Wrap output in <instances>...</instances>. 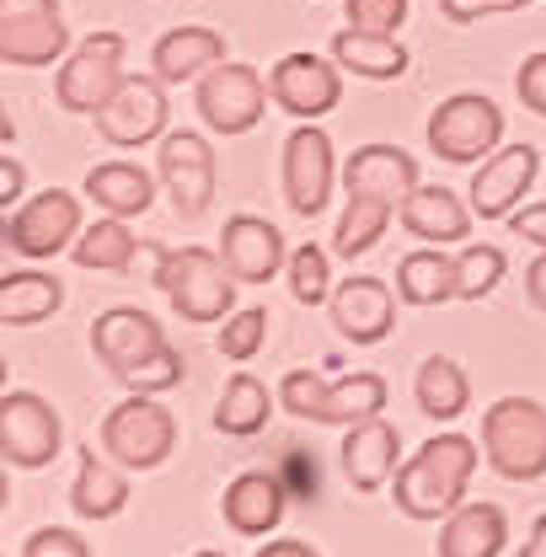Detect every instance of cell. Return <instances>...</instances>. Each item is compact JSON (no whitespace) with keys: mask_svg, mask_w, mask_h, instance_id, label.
Returning <instances> with one entry per match:
<instances>
[{"mask_svg":"<svg viewBox=\"0 0 546 557\" xmlns=\"http://www.w3.org/2000/svg\"><path fill=\"white\" fill-rule=\"evenodd\" d=\"M477 440L467 434H434L418 445V456H408L392 478V504L408 520H450L467 504V487L477 472Z\"/></svg>","mask_w":546,"mask_h":557,"instance_id":"1","label":"cell"},{"mask_svg":"<svg viewBox=\"0 0 546 557\" xmlns=\"http://www.w3.org/2000/svg\"><path fill=\"white\" fill-rule=\"evenodd\" d=\"M156 289L194 327H214L236 311V278L220 247H156Z\"/></svg>","mask_w":546,"mask_h":557,"instance_id":"2","label":"cell"},{"mask_svg":"<svg viewBox=\"0 0 546 557\" xmlns=\"http://www.w3.org/2000/svg\"><path fill=\"white\" fill-rule=\"evenodd\" d=\"M278 408L289 418H311V423H364V418L386 413V381L375 370H353L343 381H322L317 370H289L278 381Z\"/></svg>","mask_w":546,"mask_h":557,"instance_id":"3","label":"cell"},{"mask_svg":"<svg viewBox=\"0 0 546 557\" xmlns=\"http://www.w3.org/2000/svg\"><path fill=\"white\" fill-rule=\"evenodd\" d=\"M482 456L509 483L546 478V408L536 397H498L482 413Z\"/></svg>","mask_w":546,"mask_h":557,"instance_id":"4","label":"cell"},{"mask_svg":"<svg viewBox=\"0 0 546 557\" xmlns=\"http://www.w3.org/2000/svg\"><path fill=\"white\" fill-rule=\"evenodd\" d=\"M124 33H91V38H80L75 49L65 54V65L54 70V97H60V108L65 113H102L108 102H113V91L129 81V70H124Z\"/></svg>","mask_w":546,"mask_h":557,"instance_id":"5","label":"cell"},{"mask_svg":"<svg viewBox=\"0 0 546 557\" xmlns=\"http://www.w3.org/2000/svg\"><path fill=\"white\" fill-rule=\"evenodd\" d=\"M429 150L450 166H472V161H487L498 145H504V113L493 97L482 91H456L445 97L434 113H429Z\"/></svg>","mask_w":546,"mask_h":557,"instance_id":"6","label":"cell"},{"mask_svg":"<svg viewBox=\"0 0 546 557\" xmlns=\"http://www.w3.org/2000/svg\"><path fill=\"white\" fill-rule=\"evenodd\" d=\"M102 450L124 472H156L177 450V418H172V408H161L156 397L129 392L113 413L102 418Z\"/></svg>","mask_w":546,"mask_h":557,"instance_id":"7","label":"cell"},{"mask_svg":"<svg viewBox=\"0 0 546 557\" xmlns=\"http://www.w3.org/2000/svg\"><path fill=\"white\" fill-rule=\"evenodd\" d=\"M70 27L60 0H0V60L5 70L65 65Z\"/></svg>","mask_w":546,"mask_h":557,"instance_id":"8","label":"cell"},{"mask_svg":"<svg viewBox=\"0 0 546 557\" xmlns=\"http://www.w3.org/2000/svg\"><path fill=\"white\" fill-rule=\"evenodd\" d=\"M80 231H86L80 225V199L70 188H44V194L22 199L16 214L5 209V247L22 252V258H33V263L70 252Z\"/></svg>","mask_w":546,"mask_h":557,"instance_id":"9","label":"cell"},{"mask_svg":"<svg viewBox=\"0 0 546 557\" xmlns=\"http://www.w3.org/2000/svg\"><path fill=\"white\" fill-rule=\"evenodd\" d=\"M269 102H273L269 81L252 65H236V60L214 65L204 81H199V91H194V108H199L204 129H214V135H225V139L258 129L263 113H269Z\"/></svg>","mask_w":546,"mask_h":557,"instance_id":"10","label":"cell"},{"mask_svg":"<svg viewBox=\"0 0 546 557\" xmlns=\"http://www.w3.org/2000/svg\"><path fill=\"white\" fill-rule=\"evenodd\" d=\"M65 445V423L60 408L38 392H5L0 397V456L16 472H38L60 456Z\"/></svg>","mask_w":546,"mask_h":557,"instance_id":"11","label":"cell"},{"mask_svg":"<svg viewBox=\"0 0 546 557\" xmlns=\"http://www.w3.org/2000/svg\"><path fill=\"white\" fill-rule=\"evenodd\" d=\"M269 97L295 124H317L322 113H333L343 102V65L311 54V49H295L269 70Z\"/></svg>","mask_w":546,"mask_h":557,"instance_id":"12","label":"cell"},{"mask_svg":"<svg viewBox=\"0 0 546 557\" xmlns=\"http://www.w3.org/2000/svg\"><path fill=\"white\" fill-rule=\"evenodd\" d=\"M338 183V150L327 129L317 124H295V135L284 139V205L300 220H317Z\"/></svg>","mask_w":546,"mask_h":557,"instance_id":"13","label":"cell"},{"mask_svg":"<svg viewBox=\"0 0 546 557\" xmlns=\"http://www.w3.org/2000/svg\"><path fill=\"white\" fill-rule=\"evenodd\" d=\"M166 119H172L166 81L161 75H129L113 91V102L97 113V135L108 139L113 150H139L150 139H166Z\"/></svg>","mask_w":546,"mask_h":557,"instance_id":"14","label":"cell"},{"mask_svg":"<svg viewBox=\"0 0 546 557\" xmlns=\"http://www.w3.org/2000/svg\"><path fill=\"white\" fill-rule=\"evenodd\" d=\"M156 177L166 188V199L177 209V220H199L214 199V150L194 129H172L156 150Z\"/></svg>","mask_w":546,"mask_h":557,"instance_id":"15","label":"cell"},{"mask_svg":"<svg viewBox=\"0 0 546 557\" xmlns=\"http://www.w3.org/2000/svg\"><path fill=\"white\" fill-rule=\"evenodd\" d=\"M397 300H402V295H397L386 278L353 274L333 289L327 317H333L343 344L370 348V344H381V338H392V327H397Z\"/></svg>","mask_w":546,"mask_h":557,"instance_id":"16","label":"cell"},{"mask_svg":"<svg viewBox=\"0 0 546 557\" xmlns=\"http://www.w3.org/2000/svg\"><path fill=\"white\" fill-rule=\"evenodd\" d=\"M536 172H542V150L536 145H498L472 172V188H467L472 214L477 220H509L514 209L525 205Z\"/></svg>","mask_w":546,"mask_h":557,"instance_id":"17","label":"cell"},{"mask_svg":"<svg viewBox=\"0 0 546 557\" xmlns=\"http://www.w3.org/2000/svg\"><path fill=\"white\" fill-rule=\"evenodd\" d=\"M156 348H166V333H161V322H156L150 311H139V306H108V311L91 322V354H97V364H102L113 381H124Z\"/></svg>","mask_w":546,"mask_h":557,"instance_id":"18","label":"cell"},{"mask_svg":"<svg viewBox=\"0 0 546 557\" xmlns=\"http://www.w3.org/2000/svg\"><path fill=\"white\" fill-rule=\"evenodd\" d=\"M343 188L348 199H381V205L402 209L412 188H418V156H408L402 145H359L343 161Z\"/></svg>","mask_w":546,"mask_h":557,"instance_id":"19","label":"cell"},{"mask_svg":"<svg viewBox=\"0 0 546 557\" xmlns=\"http://www.w3.org/2000/svg\"><path fill=\"white\" fill-rule=\"evenodd\" d=\"M220 258L236 284H269L273 274H284L289 247H284L278 225H269L263 214H231L220 231Z\"/></svg>","mask_w":546,"mask_h":557,"instance_id":"20","label":"cell"},{"mask_svg":"<svg viewBox=\"0 0 546 557\" xmlns=\"http://www.w3.org/2000/svg\"><path fill=\"white\" fill-rule=\"evenodd\" d=\"M343 478L353 483V493H381V487L397 478V456H402V434L392 418H364V423H348L343 434Z\"/></svg>","mask_w":546,"mask_h":557,"instance_id":"21","label":"cell"},{"mask_svg":"<svg viewBox=\"0 0 546 557\" xmlns=\"http://www.w3.org/2000/svg\"><path fill=\"white\" fill-rule=\"evenodd\" d=\"M284 509H289V487H284L278 472H241V478H231L225 493H220L225 525H231L236 536H247V542L273 536L278 520H284Z\"/></svg>","mask_w":546,"mask_h":557,"instance_id":"22","label":"cell"},{"mask_svg":"<svg viewBox=\"0 0 546 557\" xmlns=\"http://www.w3.org/2000/svg\"><path fill=\"white\" fill-rule=\"evenodd\" d=\"M397 220H402V231L418 236V242H429V247H450V242H467L472 236V199H456L450 188H439V183H418L402 209H397Z\"/></svg>","mask_w":546,"mask_h":557,"instance_id":"23","label":"cell"},{"mask_svg":"<svg viewBox=\"0 0 546 557\" xmlns=\"http://www.w3.org/2000/svg\"><path fill=\"white\" fill-rule=\"evenodd\" d=\"M214 65H225V38L214 27H172L150 49V75H161L166 86L204 81Z\"/></svg>","mask_w":546,"mask_h":557,"instance_id":"24","label":"cell"},{"mask_svg":"<svg viewBox=\"0 0 546 557\" xmlns=\"http://www.w3.org/2000/svg\"><path fill=\"white\" fill-rule=\"evenodd\" d=\"M129 504V472L97 450V445H80V467H75V483H70V509L80 520H113L124 515Z\"/></svg>","mask_w":546,"mask_h":557,"instance_id":"25","label":"cell"},{"mask_svg":"<svg viewBox=\"0 0 546 557\" xmlns=\"http://www.w3.org/2000/svg\"><path fill=\"white\" fill-rule=\"evenodd\" d=\"M102 214H119V220H135L156 205V177L139 166V161H102L86 172V188H80Z\"/></svg>","mask_w":546,"mask_h":557,"instance_id":"26","label":"cell"},{"mask_svg":"<svg viewBox=\"0 0 546 557\" xmlns=\"http://www.w3.org/2000/svg\"><path fill=\"white\" fill-rule=\"evenodd\" d=\"M509 542V520L498 504H461L445 525H439V542L434 553L439 557H498Z\"/></svg>","mask_w":546,"mask_h":557,"instance_id":"27","label":"cell"},{"mask_svg":"<svg viewBox=\"0 0 546 557\" xmlns=\"http://www.w3.org/2000/svg\"><path fill=\"white\" fill-rule=\"evenodd\" d=\"M412 403H418V413L434 418V423H456L472 408V381H467V370L450 354H429L418 364V375H412Z\"/></svg>","mask_w":546,"mask_h":557,"instance_id":"28","label":"cell"},{"mask_svg":"<svg viewBox=\"0 0 546 557\" xmlns=\"http://www.w3.org/2000/svg\"><path fill=\"white\" fill-rule=\"evenodd\" d=\"M333 60L359 81H397L408 75V49L397 33H359V27H343L333 38Z\"/></svg>","mask_w":546,"mask_h":557,"instance_id":"29","label":"cell"},{"mask_svg":"<svg viewBox=\"0 0 546 557\" xmlns=\"http://www.w3.org/2000/svg\"><path fill=\"white\" fill-rule=\"evenodd\" d=\"M135 252H139V236L129 231V220H119V214L91 220L75 236V247H70L75 269H86V274H124L135 263Z\"/></svg>","mask_w":546,"mask_h":557,"instance_id":"30","label":"cell"},{"mask_svg":"<svg viewBox=\"0 0 546 557\" xmlns=\"http://www.w3.org/2000/svg\"><path fill=\"white\" fill-rule=\"evenodd\" d=\"M397 295L402 306H445L456 295V258L445 247H418L397 263Z\"/></svg>","mask_w":546,"mask_h":557,"instance_id":"31","label":"cell"},{"mask_svg":"<svg viewBox=\"0 0 546 557\" xmlns=\"http://www.w3.org/2000/svg\"><path fill=\"white\" fill-rule=\"evenodd\" d=\"M273 403H278V397H269V386H263L252 370H236V375L225 381L220 403H214V429L231 434V440H247V434H258V429L269 423Z\"/></svg>","mask_w":546,"mask_h":557,"instance_id":"32","label":"cell"},{"mask_svg":"<svg viewBox=\"0 0 546 557\" xmlns=\"http://www.w3.org/2000/svg\"><path fill=\"white\" fill-rule=\"evenodd\" d=\"M65 306V284L54 274H5L0 278V317L5 327H38Z\"/></svg>","mask_w":546,"mask_h":557,"instance_id":"33","label":"cell"},{"mask_svg":"<svg viewBox=\"0 0 546 557\" xmlns=\"http://www.w3.org/2000/svg\"><path fill=\"white\" fill-rule=\"evenodd\" d=\"M392 214L397 209L392 205H381V199H348L338 214V231H333V252L338 258H364L381 236H386V225H392Z\"/></svg>","mask_w":546,"mask_h":557,"instance_id":"34","label":"cell"},{"mask_svg":"<svg viewBox=\"0 0 546 557\" xmlns=\"http://www.w3.org/2000/svg\"><path fill=\"white\" fill-rule=\"evenodd\" d=\"M284 278H289V295L300 300V306H327L333 300V252L327 247H317V242H300L295 252H289V263H284Z\"/></svg>","mask_w":546,"mask_h":557,"instance_id":"35","label":"cell"},{"mask_svg":"<svg viewBox=\"0 0 546 557\" xmlns=\"http://www.w3.org/2000/svg\"><path fill=\"white\" fill-rule=\"evenodd\" d=\"M504 274H509V258L493 242H467L456 252V295L461 300H487L504 284Z\"/></svg>","mask_w":546,"mask_h":557,"instance_id":"36","label":"cell"},{"mask_svg":"<svg viewBox=\"0 0 546 557\" xmlns=\"http://www.w3.org/2000/svg\"><path fill=\"white\" fill-rule=\"evenodd\" d=\"M263 344H269V311H263V306H241V311H231L225 327H220V338H214V348H220L231 364L258 359V348Z\"/></svg>","mask_w":546,"mask_h":557,"instance_id":"37","label":"cell"},{"mask_svg":"<svg viewBox=\"0 0 546 557\" xmlns=\"http://www.w3.org/2000/svg\"><path fill=\"white\" fill-rule=\"evenodd\" d=\"M183 375H188V359L177 354V348H156L145 364H135L119 386H129V392H139V397H161V392H172V386H183Z\"/></svg>","mask_w":546,"mask_h":557,"instance_id":"38","label":"cell"},{"mask_svg":"<svg viewBox=\"0 0 546 557\" xmlns=\"http://www.w3.org/2000/svg\"><path fill=\"white\" fill-rule=\"evenodd\" d=\"M343 16L359 33H397L408 22V0H343Z\"/></svg>","mask_w":546,"mask_h":557,"instance_id":"39","label":"cell"},{"mask_svg":"<svg viewBox=\"0 0 546 557\" xmlns=\"http://www.w3.org/2000/svg\"><path fill=\"white\" fill-rule=\"evenodd\" d=\"M22 557H91V547L80 542V531H65V525H44L22 542Z\"/></svg>","mask_w":546,"mask_h":557,"instance_id":"40","label":"cell"},{"mask_svg":"<svg viewBox=\"0 0 546 557\" xmlns=\"http://www.w3.org/2000/svg\"><path fill=\"white\" fill-rule=\"evenodd\" d=\"M531 0H439V16L456 22V27H472L482 16H504V11H520Z\"/></svg>","mask_w":546,"mask_h":557,"instance_id":"41","label":"cell"},{"mask_svg":"<svg viewBox=\"0 0 546 557\" xmlns=\"http://www.w3.org/2000/svg\"><path fill=\"white\" fill-rule=\"evenodd\" d=\"M514 91H520V102H525L531 113H542V119H546V49H542V54H525V60H520Z\"/></svg>","mask_w":546,"mask_h":557,"instance_id":"42","label":"cell"},{"mask_svg":"<svg viewBox=\"0 0 546 557\" xmlns=\"http://www.w3.org/2000/svg\"><path fill=\"white\" fill-rule=\"evenodd\" d=\"M278 478H284V487H289V498H317V461L306 456V450H289L284 456V467H278Z\"/></svg>","mask_w":546,"mask_h":557,"instance_id":"43","label":"cell"},{"mask_svg":"<svg viewBox=\"0 0 546 557\" xmlns=\"http://www.w3.org/2000/svg\"><path fill=\"white\" fill-rule=\"evenodd\" d=\"M509 231H514L520 242H536V247H546V199L514 209V214H509Z\"/></svg>","mask_w":546,"mask_h":557,"instance_id":"44","label":"cell"},{"mask_svg":"<svg viewBox=\"0 0 546 557\" xmlns=\"http://www.w3.org/2000/svg\"><path fill=\"white\" fill-rule=\"evenodd\" d=\"M0 199H5V209L16 205V199H27V166L5 150V161H0Z\"/></svg>","mask_w":546,"mask_h":557,"instance_id":"45","label":"cell"},{"mask_svg":"<svg viewBox=\"0 0 546 557\" xmlns=\"http://www.w3.org/2000/svg\"><path fill=\"white\" fill-rule=\"evenodd\" d=\"M252 557H322L311 542H300V536H278V542H263Z\"/></svg>","mask_w":546,"mask_h":557,"instance_id":"46","label":"cell"},{"mask_svg":"<svg viewBox=\"0 0 546 557\" xmlns=\"http://www.w3.org/2000/svg\"><path fill=\"white\" fill-rule=\"evenodd\" d=\"M525 300H531L536 311H546V247H542V258L525 269Z\"/></svg>","mask_w":546,"mask_h":557,"instance_id":"47","label":"cell"},{"mask_svg":"<svg viewBox=\"0 0 546 557\" xmlns=\"http://www.w3.org/2000/svg\"><path fill=\"white\" fill-rule=\"evenodd\" d=\"M520 557H546V515H536V525H531V536H525Z\"/></svg>","mask_w":546,"mask_h":557,"instance_id":"48","label":"cell"},{"mask_svg":"<svg viewBox=\"0 0 546 557\" xmlns=\"http://www.w3.org/2000/svg\"><path fill=\"white\" fill-rule=\"evenodd\" d=\"M194 557H225V553H214V547H204V553H194Z\"/></svg>","mask_w":546,"mask_h":557,"instance_id":"49","label":"cell"}]
</instances>
